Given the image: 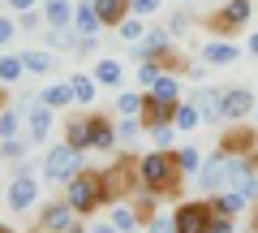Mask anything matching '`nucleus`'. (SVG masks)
Wrapping results in <instances>:
<instances>
[{
	"label": "nucleus",
	"instance_id": "a211bd4d",
	"mask_svg": "<svg viewBox=\"0 0 258 233\" xmlns=\"http://www.w3.org/2000/svg\"><path fill=\"white\" fill-rule=\"evenodd\" d=\"M249 203H254V199H245L241 190H220V195H211V207H215L220 216H241Z\"/></svg>",
	"mask_w": 258,
	"mask_h": 233
},
{
	"label": "nucleus",
	"instance_id": "5fc2aeb1",
	"mask_svg": "<svg viewBox=\"0 0 258 233\" xmlns=\"http://www.w3.org/2000/svg\"><path fill=\"white\" fill-rule=\"evenodd\" d=\"M0 233H18V229H13V224H0Z\"/></svg>",
	"mask_w": 258,
	"mask_h": 233
},
{
	"label": "nucleus",
	"instance_id": "864d4df0",
	"mask_svg": "<svg viewBox=\"0 0 258 233\" xmlns=\"http://www.w3.org/2000/svg\"><path fill=\"white\" fill-rule=\"evenodd\" d=\"M5 108H9V100H5V91H0V112H5Z\"/></svg>",
	"mask_w": 258,
	"mask_h": 233
},
{
	"label": "nucleus",
	"instance_id": "4468645a",
	"mask_svg": "<svg viewBox=\"0 0 258 233\" xmlns=\"http://www.w3.org/2000/svg\"><path fill=\"white\" fill-rule=\"evenodd\" d=\"M52 112H56V108H47L43 100H35V104L26 108V138L35 143V147L52 134Z\"/></svg>",
	"mask_w": 258,
	"mask_h": 233
},
{
	"label": "nucleus",
	"instance_id": "ea45409f",
	"mask_svg": "<svg viewBox=\"0 0 258 233\" xmlns=\"http://www.w3.org/2000/svg\"><path fill=\"white\" fill-rule=\"evenodd\" d=\"M164 0H129V13H138V18H151Z\"/></svg>",
	"mask_w": 258,
	"mask_h": 233
},
{
	"label": "nucleus",
	"instance_id": "49530a36",
	"mask_svg": "<svg viewBox=\"0 0 258 233\" xmlns=\"http://www.w3.org/2000/svg\"><path fill=\"white\" fill-rule=\"evenodd\" d=\"M211 233H232V216H220V212H215V220H211Z\"/></svg>",
	"mask_w": 258,
	"mask_h": 233
},
{
	"label": "nucleus",
	"instance_id": "9b49d317",
	"mask_svg": "<svg viewBox=\"0 0 258 233\" xmlns=\"http://www.w3.org/2000/svg\"><path fill=\"white\" fill-rule=\"evenodd\" d=\"M189 104L198 108V117H203L207 125L224 121V91H220V86H211V82H207V86H198V91L189 95Z\"/></svg>",
	"mask_w": 258,
	"mask_h": 233
},
{
	"label": "nucleus",
	"instance_id": "f3484780",
	"mask_svg": "<svg viewBox=\"0 0 258 233\" xmlns=\"http://www.w3.org/2000/svg\"><path fill=\"white\" fill-rule=\"evenodd\" d=\"M91 78L99 82V91H103V86H120L125 65H120V61H112V56H99V61H95V69H91Z\"/></svg>",
	"mask_w": 258,
	"mask_h": 233
},
{
	"label": "nucleus",
	"instance_id": "8fccbe9b",
	"mask_svg": "<svg viewBox=\"0 0 258 233\" xmlns=\"http://www.w3.org/2000/svg\"><path fill=\"white\" fill-rule=\"evenodd\" d=\"M91 233H120V229H116V224H112V220H103V224H95Z\"/></svg>",
	"mask_w": 258,
	"mask_h": 233
},
{
	"label": "nucleus",
	"instance_id": "f704fd0d",
	"mask_svg": "<svg viewBox=\"0 0 258 233\" xmlns=\"http://www.w3.org/2000/svg\"><path fill=\"white\" fill-rule=\"evenodd\" d=\"M198 125H203V117H198V108H194V104L185 100L181 108H176V130H181V134H194Z\"/></svg>",
	"mask_w": 258,
	"mask_h": 233
},
{
	"label": "nucleus",
	"instance_id": "2f4dec72",
	"mask_svg": "<svg viewBox=\"0 0 258 233\" xmlns=\"http://www.w3.org/2000/svg\"><path fill=\"white\" fill-rule=\"evenodd\" d=\"M142 130H147V125H142V117H120V125H116V138H120V147H134Z\"/></svg>",
	"mask_w": 258,
	"mask_h": 233
},
{
	"label": "nucleus",
	"instance_id": "a19ab883",
	"mask_svg": "<svg viewBox=\"0 0 258 233\" xmlns=\"http://www.w3.org/2000/svg\"><path fill=\"white\" fill-rule=\"evenodd\" d=\"M151 134H155V147H159V151H172V134H181V130L168 125V130H151Z\"/></svg>",
	"mask_w": 258,
	"mask_h": 233
},
{
	"label": "nucleus",
	"instance_id": "4d7b16f0",
	"mask_svg": "<svg viewBox=\"0 0 258 233\" xmlns=\"http://www.w3.org/2000/svg\"><path fill=\"white\" fill-rule=\"evenodd\" d=\"M254 125H258V108H254Z\"/></svg>",
	"mask_w": 258,
	"mask_h": 233
},
{
	"label": "nucleus",
	"instance_id": "39448f33",
	"mask_svg": "<svg viewBox=\"0 0 258 233\" xmlns=\"http://www.w3.org/2000/svg\"><path fill=\"white\" fill-rule=\"evenodd\" d=\"M172 212H176V233H211V220H215L211 199H185Z\"/></svg>",
	"mask_w": 258,
	"mask_h": 233
},
{
	"label": "nucleus",
	"instance_id": "cd10ccee",
	"mask_svg": "<svg viewBox=\"0 0 258 233\" xmlns=\"http://www.w3.org/2000/svg\"><path fill=\"white\" fill-rule=\"evenodd\" d=\"M9 138H26V130H22V108L0 112V143H9Z\"/></svg>",
	"mask_w": 258,
	"mask_h": 233
},
{
	"label": "nucleus",
	"instance_id": "7c9ffc66",
	"mask_svg": "<svg viewBox=\"0 0 258 233\" xmlns=\"http://www.w3.org/2000/svg\"><path fill=\"white\" fill-rule=\"evenodd\" d=\"M147 30H151V26H142V18H138V13H129V18L116 26V35L125 39V43H142V39H147Z\"/></svg>",
	"mask_w": 258,
	"mask_h": 233
},
{
	"label": "nucleus",
	"instance_id": "c756f323",
	"mask_svg": "<svg viewBox=\"0 0 258 233\" xmlns=\"http://www.w3.org/2000/svg\"><path fill=\"white\" fill-rule=\"evenodd\" d=\"M112 224H116L120 233H134L142 224V216H138V207H129V203H116L112 207Z\"/></svg>",
	"mask_w": 258,
	"mask_h": 233
},
{
	"label": "nucleus",
	"instance_id": "aec40b11",
	"mask_svg": "<svg viewBox=\"0 0 258 233\" xmlns=\"http://www.w3.org/2000/svg\"><path fill=\"white\" fill-rule=\"evenodd\" d=\"M74 0H43V18L47 26H74Z\"/></svg>",
	"mask_w": 258,
	"mask_h": 233
},
{
	"label": "nucleus",
	"instance_id": "6e6552de",
	"mask_svg": "<svg viewBox=\"0 0 258 233\" xmlns=\"http://www.w3.org/2000/svg\"><path fill=\"white\" fill-rule=\"evenodd\" d=\"M39 177H9V190H5V203H9L13 216H26L30 207L39 203Z\"/></svg>",
	"mask_w": 258,
	"mask_h": 233
},
{
	"label": "nucleus",
	"instance_id": "f257e3e1",
	"mask_svg": "<svg viewBox=\"0 0 258 233\" xmlns=\"http://www.w3.org/2000/svg\"><path fill=\"white\" fill-rule=\"evenodd\" d=\"M138 177L147 190H155V195H176V186H181V164H176V151H147V156H138Z\"/></svg>",
	"mask_w": 258,
	"mask_h": 233
},
{
	"label": "nucleus",
	"instance_id": "dca6fc26",
	"mask_svg": "<svg viewBox=\"0 0 258 233\" xmlns=\"http://www.w3.org/2000/svg\"><path fill=\"white\" fill-rule=\"evenodd\" d=\"M22 65H26V74H39V78H47V74H56V52L52 48H30V52H22Z\"/></svg>",
	"mask_w": 258,
	"mask_h": 233
},
{
	"label": "nucleus",
	"instance_id": "6ab92c4d",
	"mask_svg": "<svg viewBox=\"0 0 258 233\" xmlns=\"http://www.w3.org/2000/svg\"><path fill=\"white\" fill-rule=\"evenodd\" d=\"M95 13H99L103 26H120V22L129 18V0H91Z\"/></svg>",
	"mask_w": 258,
	"mask_h": 233
},
{
	"label": "nucleus",
	"instance_id": "7ed1b4c3",
	"mask_svg": "<svg viewBox=\"0 0 258 233\" xmlns=\"http://www.w3.org/2000/svg\"><path fill=\"white\" fill-rule=\"evenodd\" d=\"M142 190V177H138V160H116V164L103 168V195L108 203H129V199Z\"/></svg>",
	"mask_w": 258,
	"mask_h": 233
},
{
	"label": "nucleus",
	"instance_id": "412c9836",
	"mask_svg": "<svg viewBox=\"0 0 258 233\" xmlns=\"http://www.w3.org/2000/svg\"><path fill=\"white\" fill-rule=\"evenodd\" d=\"M78 26H47V48L52 52H78Z\"/></svg>",
	"mask_w": 258,
	"mask_h": 233
},
{
	"label": "nucleus",
	"instance_id": "6e6d98bb",
	"mask_svg": "<svg viewBox=\"0 0 258 233\" xmlns=\"http://www.w3.org/2000/svg\"><path fill=\"white\" fill-rule=\"evenodd\" d=\"M254 233H258V207H254Z\"/></svg>",
	"mask_w": 258,
	"mask_h": 233
},
{
	"label": "nucleus",
	"instance_id": "72a5a7b5",
	"mask_svg": "<svg viewBox=\"0 0 258 233\" xmlns=\"http://www.w3.org/2000/svg\"><path fill=\"white\" fill-rule=\"evenodd\" d=\"M22 74H26V65H22V52H18V56H0V86L18 82Z\"/></svg>",
	"mask_w": 258,
	"mask_h": 233
},
{
	"label": "nucleus",
	"instance_id": "a878e982",
	"mask_svg": "<svg viewBox=\"0 0 258 233\" xmlns=\"http://www.w3.org/2000/svg\"><path fill=\"white\" fill-rule=\"evenodd\" d=\"M69 82H74V100L82 104V108H91V104L99 100V82H95L91 74H69Z\"/></svg>",
	"mask_w": 258,
	"mask_h": 233
},
{
	"label": "nucleus",
	"instance_id": "a18cd8bd",
	"mask_svg": "<svg viewBox=\"0 0 258 233\" xmlns=\"http://www.w3.org/2000/svg\"><path fill=\"white\" fill-rule=\"evenodd\" d=\"M9 173H13V177H35V164H30V160H13Z\"/></svg>",
	"mask_w": 258,
	"mask_h": 233
},
{
	"label": "nucleus",
	"instance_id": "1a4fd4ad",
	"mask_svg": "<svg viewBox=\"0 0 258 233\" xmlns=\"http://www.w3.org/2000/svg\"><path fill=\"white\" fill-rule=\"evenodd\" d=\"M220 147L228 151V156H254V160H258V130H249L245 121H237V125L224 130Z\"/></svg>",
	"mask_w": 258,
	"mask_h": 233
},
{
	"label": "nucleus",
	"instance_id": "4be33fe9",
	"mask_svg": "<svg viewBox=\"0 0 258 233\" xmlns=\"http://www.w3.org/2000/svg\"><path fill=\"white\" fill-rule=\"evenodd\" d=\"M203 61H207V65H232V61H241V48H232V43H220V39H211V43L203 48Z\"/></svg>",
	"mask_w": 258,
	"mask_h": 233
},
{
	"label": "nucleus",
	"instance_id": "473e14b6",
	"mask_svg": "<svg viewBox=\"0 0 258 233\" xmlns=\"http://www.w3.org/2000/svg\"><path fill=\"white\" fill-rule=\"evenodd\" d=\"M176 164H181L185 177H198V168H203V151H198V147H176Z\"/></svg>",
	"mask_w": 258,
	"mask_h": 233
},
{
	"label": "nucleus",
	"instance_id": "c03bdc74",
	"mask_svg": "<svg viewBox=\"0 0 258 233\" xmlns=\"http://www.w3.org/2000/svg\"><path fill=\"white\" fill-rule=\"evenodd\" d=\"M78 52H82V56H95V52H99V39H95V35H82V39H78Z\"/></svg>",
	"mask_w": 258,
	"mask_h": 233
},
{
	"label": "nucleus",
	"instance_id": "de8ad7c7",
	"mask_svg": "<svg viewBox=\"0 0 258 233\" xmlns=\"http://www.w3.org/2000/svg\"><path fill=\"white\" fill-rule=\"evenodd\" d=\"M13 13H26V9H39V0H5Z\"/></svg>",
	"mask_w": 258,
	"mask_h": 233
},
{
	"label": "nucleus",
	"instance_id": "f03ea898",
	"mask_svg": "<svg viewBox=\"0 0 258 233\" xmlns=\"http://www.w3.org/2000/svg\"><path fill=\"white\" fill-rule=\"evenodd\" d=\"M64 199L74 203L78 216H91L99 212V203H108V195H103V173H95V168H82L69 186H64Z\"/></svg>",
	"mask_w": 258,
	"mask_h": 233
},
{
	"label": "nucleus",
	"instance_id": "b1692460",
	"mask_svg": "<svg viewBox=\"0 0 258 233\" xmlns=\"http://www.w3.org/2000/svg\"><path fill=\"white\" fill-rule=\"evenodd\" d=\"M39 100H43L47 108H69V104H78V100H74V82H52V86H43Z\"/></svg>",
	"mask_w": 258,
	"mask_h": 233
},
{
	"label": "nucleus",
	"instance_id": "603ef678",
	"mask_svg": "<svg viewBox=\"0 0 258 233\" xmlns=\"http://www.w3.org/2000/svg\"><path fill=\"white\" fill-rule=\"evenodd\" d=\"M64 233H91V229H82V224L74 220V224H69V229H64Z\"/></svg>",
	"mask_w": 258,
	"mask_h": 233
},
{
	"label": "nucleus",
	"instance_id": "bb28decb",
	"mask_svg": "<svg viewBox=\"0 0 258 233\" xmlns=\"http://www.w3.org/2000/svg\"><path fill=\"white\" fill-rule=\"evenodd\" d=\"M95 121V151H116L120 138H116V125L108 121V117H91Z\"/></svg>",
	"mask_w": 258,
	"mask_h": 233
},
{
	"label": "nucleus",
	"instance_id": "e433bc0d",
	"mask_svg": "<svg viewBox=\"0 0 258 233\" xmlns=\"http://www.w3.org/2000/svg\"><path fill=\"white\" fill-rule=\"evenodd\" d=\"M18 30H47V18H43V5L39 9H26V13H18Z\"/></svg>",
	"mask_w": 258,
	"mask_h": 233
},
{
	"label": "nucleus",
	"instance_id": "4c0bfd02",
	"mask_svg": "<svg viewBox=\"0 0 258 233\" xmlns=\"http://www.w3.org/2000/svg\"><path fill=\"white\" fill-rule=\"evenodd\" d=\"M147 233H176V212H164V207H159L147 220Z\"/></svg>",
	"mask_w": 258,
	"mask_h": 233
},
{
	"label": "nucleus",
	"instance_id": "9d476101",
	"mask_svg": "<svg viewBox=\"0 0 258 233\" xmlns=\"http://www.w3.org/2000/svg\"><path fill=\"white\" fill-rule=\"evenodd\" d=\"M254 91H245V86H228L224 91V125H237L245 121V117H254Z\"/></svg>",
	"mask_w": 258,
	"mask_h": 233
},
{
	"label": "nucleus",
	"instance_id": "3c124183",
	"mask_svg": "<svg viewBox=\"0 0 258 233\" xmlns=\"http://www.w3.org/2000/svg\"><path fill=\"white\" fill-rule=\"evenodd\" d=\"M245 48H249V56H258V30L249 35V43H245Z\"/></svg>",
	"mask_w": 258,
	"mask_h": 233
},
{
	"label": "nucleus",
	"instance_id": "ddd939ff",
	"mask_svg": "<svg viewBox=\"0 0 258 233\" xmlns=\"http://www.w3.org/2000/svg\"><path fill=\"white\" fill-rule=\"evenodd\" d=\"M142 125H147V130H168V125H176V108L147 91V104H142Z\"/></svg>",
	"mask_w": 258,
	"mask_h": 233
},
{
	"label": "nucleus",
	"instance_id": "393cba45",
	"mask_svg": "<svg viewBox=\"0 0 258 233\" xmlns=\"http://www.w3.org/2000/svg\"><path fill=\"white\" fill-rule=\"evenodd\" d=\"M151 95H159V100L172 104V108H181V104H185V95H181V78H176V74H164L155 86H151Z\"/></svg>",
	"mask_w": 258,
	"mask_h": 233
},
{
	"label": "nucleus",
	"instance_id": "c85d7f7f",
	"mask_svg": "<svg viewBox=\"0 0 258 233\" xmlns=\"http://www.w3.org/2000/svg\"><path fill=\"white\" fill-rule=\"evenodd\" d=\"M142 104H147V95H142L138 86L116 95V112H120V117H142Z\"/></svg>",
	"mask_w": 258,
	"mask_h": 233
},
{
	"label": "nucleus",
	"instance_id": "423d86ee",
	"mask_svg": "<svg viewBox=\"0 0 258 233\" xmlns=\"http://www.w3.org/2000/svg\"><path fill=\"white\" fill-rule=\"evenodd\" d=\"M220 190H228V151L215 147L211 156L203 160V168H198V195L211 199V195H220Z\"/></svg>",
	"mask_w": 258,
	"mask_h": 233
},
{
	"label": "nucleus",
	"instance_id": "58836bf2",
	"mask_svg": "<svg viewBox=\"0 0 258 233\" xmlns=\"http://www.w3.org/2000/svg\"><path fill=\"white\" fill-rule=\"evenodd\" d=\"M26 147H35L30 138H9V143H0V160H22L26 156Z\"/></svg>",
	"mask_w": 258,
	"mask_h": 233
},
{
	"label": "nucleus",
	"instance_id": "13d9d810",
	"mask_svg": "<svg viewBox=\"0 0 258 233\" xmlns=\"http://www.w3.org/2000/svg\"><path fill=\"white\" fill-rule=\"evenodd\" d=\"M181 5H189V0H181Z\"/></svg>",
	"mask_w": 258,
	"mask_h": 233
},
{
	"label": "nucleus",
	"instance_id": "09e8293b",
	"mask_svg": "<svg viewBox=\"0 0 258 233\" xmlns=\"http://www.w3.org/2000/svg\"><path fill=\"white\" fill-rule=\"evenodd\" d=\"M168 30H172V35H185V30H189V22H185V13H176V18L168 22Z\"/></svg>",
	"mask_w": 258,
	"mask_h": 233
},
{
	"label": "nucleus",
	"instance_id": "2eb2a0df",
	"mask_svg": "<svg viewBox=\"0 0 258 233\" xmlns=\"http://www.w3.org/2000/svg\"><path fill=\"white\" fill-rule=\"evenodd\" d=\"M64 143L78 151H95V121L91 117H69L64 121Z\"/></svg>",
	"mask_w": 258,
	"mask_h": 233
},
{
	"label": "nucleus",
	"instance_id": "5701e85b",
	"mask_svg": "<svg viewBox=\"0 0 258 233\" xmlns=\"http://www.w3.org/2000/svg\"><path fill=\"white\" fill-rule=\"evenodd\" d=\"M74 26H78V35H99L103 30V22H99V13H95L91 0H82V5L74 9Z\"/></svg>",
	"mask_w": 258,
	"mask_h": 233
},
{
	"label": "nucleus",
	"instance_id": "79ce46f5",
	"mask_svg": "<svg viewBox=\"0 0 258 233\" xmlns=\"http://www.w3.org/2000/svg\"><path fill=\"white\" fill-rule=\"evenodd\" d=\"M13 35H18V22H13V18H0V48L13 43Z\"/></svg>",
	"mask_w": 258,
	"mask_h": 233
},
{
	"label": "nucleus",
	"instance_id": "0eeeda50",
	"mask_svg": "<svg viewBox=\"0 0 258 233\" xmlns=\"http://www.w3.org/2000/svg\"><path fill=\"white\" fill-rule=\"evenodd\" d=\"M249 13H254L249 0H224V9H215L211 18H207V26H211L215 35H232V30H241L249 22Z\"/></svg>",
	"mask_w": 258,
	"mask_h": 233
},
{
	"label": "nucleus",
	"instance_id": "c9c22d12",
	"mask_svg": "<svg viewBox=\"0 0 258 233\" xmlns=\"http://www.w3.org/2000/svg\"><path fill=\"white\" fill-rule=\"evenodd\" d=\"M159 78H164V69H159L155 61H138V91H151Z\"/></svg>",
	"mask_w": 258,
	"mask_h": 233
},
{
	"label": "nucleus",
	"instance_id": "20e7f679",
	"mask_svg": "<svg viewBox=\"0 0 258 233\" xmlns=\"http://www.w3.org/2000/svg\"><path fill=\"white\" fill-rule=\"evenodd\" d=\"M82 156L86 151H78V147H69V143H56V147H47V156H43V177L47 181H60V186H69V181L82 173Z\"/></svg>",
	"mask_w": 258,
	"mask_h": 233
},
{
	"label": "nucleus",
	"instance_id": "f8f14e48",
	"mask_svg": "<svg viewBox=\"0 0 258 233\" xmlns=\"http://www.w3.org/2000/svg\"><path fill=\"white\" fill-rule=\"evenodd\" d=\"M74 220H78V212H74L69 199H56V203H47L43 212H39V229L43 233H64Z\"/></svg>",
	"mask_w": 258,
	"mask_h": 233
},
{
	"label": "nucleus",
	"instance_id": "37998d69",
	"mask_svg": "<svg viewBox=\"0 0 258 233\" xmlns=\"http://www.w3.org/2000/svg\"><path fill=\"white\" fill-rule=\"evenodd\" d=\"M185 78H189V82H207V65L189 61V65H185Z\"/></svg>",
	"mask_w": 258,
	"mask_h": 233
}]
</instances>
